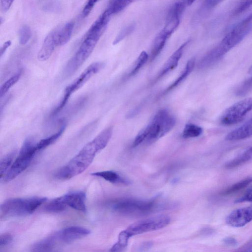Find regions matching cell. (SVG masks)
<instances>
[{"label": "cell", "instance_id": "cell-12", "mask_svg": "<svg viewBox=\"0 0 252 252\" xmlns=\"http://www.w3.org/2000/svg\"><path fill=\"white\" fill-rule=\"evenodd\" d=\"M252 221V206L233 211L226 218V223L232 227H240Z\"/></svg>", "mask_w": 252, "mask_h": 252}, {"label": "cell", "instance_id": "cell-2", "mask_svg": "<svg viewBox=\"0 0 252 252\" xmlns=\"http://www.w3.org/2000/svg\"><path fill=\"white\" fill-rule=\"evenodd\" d=\"M252 29L251 22H246L242 20L236 24L216 47L200 60L198 64V67H208L220 60L242 41Z\"/></svg>", "mask_w": 252, "mask_h": 252}, {"label": "cell", "instance_id": "cell-14", "mask_svg": "<svg viewBox=\"0 0 252 252\" xmlns=\"http://www.w3.org/2000/svg\"><path fill=\"white\" fill-rule=\"evenodd\" d=\"M57 29L51 31L45 37L42 45L37 54V59L40 61L47 60L52 55L55 48L57 47L56 43Z\"/></svg>", "mask_w": 252, "mask_h": 252}, {"label": "cell", "instance_id": "cell-24", "mask_svg": "<svg viewBox=\"0 0 252 252\" xmlns=\"http://www.w3.org/2000/svg\"><path fill=\"white\" fill-rule=\"evenodd\" d=\"M252 183V176L248 177L228 187L220 193L222 196H226L234 193L247 187Z\"/></svg>", "mask_w": 252, "mask_h": 252}, {"label": "cell", "instance_id": "cell-39", "mask_svg": "<svg viewBox=\"0 0 252 252\" xmlns=\"http://www.w3.org/2000/svg\"><path fill=\"white\" fill-rule=\"evenodd\" d=\"M224 0H204V5L207 8L215 7Z\"/></svg>", "mask_w": 252, "mask_h": 252}, {"label": "cell", "instance_id": "cell-17", "mask_svg": "<svg viewBox=\"0 0 252 252\" xmlns=\"http://www.w3.org/2000/svg\"><path fill=\"white\" fill-rule=\"evenodd\" d=\"M251 136H252V119L227 134L225 137V140H239Z\"/></svg>", "mask_w": 252, "mask_h": 252}, {"label": "cell", "instance_id": "cell-25", "mask_svg": "<svg viewBox=\"0 0 252 252\" xmlns=\"http://www.w3.org/2000/svg\"><path fill=\"white\" fill-rule=\"evenodd\" d=\"M92 175L99 177L112 183H126V181L113 171H103L93 173Z\"/></svg>", "mask_w": 252, "mask_h": 252}, {"label": "cell", "instance_id": "cell-4", "mask_svg": "<svg viewBox=\"0 0 252 252\" xmlns=\"http://www.w3.org/2000/svg\"><path fill=\"white\" fill-rule=\"evenodd\" d=\"M47 199L46 197L38 196L7 199L0 205L1 216L21 217L30 215Z\"/></svg>", "mask_w": 252, "mask_h": 252}, {"label": "cell", "instance_id": "cell-6", "mask_svg": "<svg viewBox=\"0 0 252 252\" xmlns=\"http://www.w3.org/2000/svg\"><path fill=\"white\" fill-rule=\"evenodd\" d=\"M36 143L32 138H28L25 141L19 155L3 177V182L6 183L13 180L29 166L38 151Z\"/></svg>", "mask_w": 252, "mask_h": 252}, {"label": "cell", "instance_id": "cell-38", "mask_svg": "<svg viewBox=\"0 0 252 252\" xmlns=\"http://www.w3.org/2000/svg\"><path fill=\"white\" fill-rule=\"evenodd\" d=\"M15 0H0V5L1 10L5 12L8 11Z\"/></svg>", "mask_w": 252, "mask_h": 252}, {"label": "cell", "instance_id": "cell-8", "mask_svg": "<svg viewBox=\"0 0 252 252\" xmlns=\"http://www.w3.org/2000/svg\"><path fill=\"white\" fill-rule=\"evenodd\" d=\"M105 64L96 62L91 64L84 71L65 89L62 99L53 112L55 115L64 107L70 96L81 88L92 77L103 68Z\"/></svg>", "mask_w": 252, "mask_h": 252}, {"label": "cell", "instance_id": "cell-29", "mask_svg": "<svg viewBox=\"0 0 252 252\" xmlns=\"http://www.w3.org/2000/svg\"><path fill=\"white\" fill-rule=\"evenodd\" d=\"M15 152L13 151L3 158L0 162V177L1 179L11 166Z\"/></svg>", "mask_w": 252, "mask_h": 252}, {"label": "cell", "instance_id": "cell-21", "mask_svg": "<svg viewBox=\"0 0 252 252\" xmlns=\"http://www.w3.org/2000/svg\"><path fill=\"white\" fill-rule=\"evenodd\" d=\"M169 37L161 30L156 36L151 51V60L157 58L163 49L167 39Z\"/></svg>", "mask_w": 252, "mask_h": 252}, {"label": "cell", "instance_id": "cell-44", "mask_svg": "<svg viewBox=\"0 0 252 252\" xmlns=\"http://www.w3.org/2000/svg\"><path fill=\"white\" fill-rule=\"evenodd\" d=\"M196 0H187L189 6L191 5Z\"/></svg>", "mask_w": 252, "mask_h": 252}, {"label": "cell", "instance_id": "cell-35", "mask_svg": "<svg viewBox=\"0 0 252 252\" xmlns=\"http://www.w3.org/2000/svg\"><path fill=\"white\" fill-rule=\"evenodd\" d=\"M100 0H87L82 10L83 17L88 16L91 12L95 4Z\"/></svg>", "mask_w": 252, "mask_h": 252}, {"label": "cell", "instance_id": "cell-10", "mask_svg": "<svg viewBox=\"0 0 252 252\" xmlns=\"http://www.w3.org/2000/svg\"><path fill=\"white\" fill-rule=\"evenodd\" d=\"M252 110V97L240 100L227 108L220 118V123L224 126H231L241 121Z\"/></svg>", "mask_w": 252, "mask_h": 252}, {"label": "cell", "instance_id": "cell-7", "mask_svg": "<svg viewBox=\"0 0 252 252\" xmlns=\"http://www.w3.org/2000/svg\"><path fill=\"white\" fill-rule=\"evenodd\" d=\"M175 118L166 109L159 110L146 126L147 130V141L157 140L169 132L175 125Z\"/></svg>", "mask_w": 252, "mask_h": 252}, {"label": "cell", "instance_id": "cell-20", "mask_svg": "<svg viewBox=\"0 0 252 252\" xmlns=\"http://www.w3.org/2000/svg\"><path fill=\"white\" fill-rule=\"evenodd\" d=\"M252 159V146L245 150L233 159L227 162L225 167L233 169L241 166Z\"/></svg>", "mask_w": 252, "mask_h": 252}, {"label": "cell", "instance_id": "cell-31", "mask_svg": "<svg viewBox=\"0 0 252 252\" xmlns=\"http://www.w3.org/2000/svg\"><path fill=\"white\" fill-rule=\"evenodd\" d=\"M32 37L31 28L27 25H23L19 31V41L21 45L26 44Z\"/></svg>", "mask_w": 252, "mask_h": 252}, {"label": "cell", "instance_id": "cell-27", "mask_svg": "<svg viewBox=\"0 0 252 252\" xmlns=\"http://www.w3.org/2000/svg\"><path fill=\"white\" fill-rule=\"evenodd\" d=\"M203 132L200 126L193 124H187L182 132V136L184 138H194L199 136Z\"/></svg>", "mask_w": 252, "mask_h": 252}, {"label": "cell", "instance_id": "cell-36", "mask_svg": "<svg viewBox=\"0 0 252 252\" xmlns=\"http://www.w3.org/2000/svg\"><path fill=\"white\" fill-rule=\"evenodd\" d=\"M252 202V188L248 189L242 196L235 200V203Z\"/></svg>", "mask_w": 252, "mask_h": 252}, {"label": "cell", "instance_id": "cell-32", "mask_svg": "<svg viewBox=\"0 0 252 252\" xmlns=\"http://www.w3.org/2000/svg\"><path fill=\"white\" fill-rule=\"evenodd\" d=\"M148 59V55L146 52L143 51L139 55L133 69L129 74V76L136 74L141 67L145 64Z\"/></svg>", "mask_w": 252, "mask_h": 252}, {"label": "cell", "instance_id": "cell-33", "mask_svg": "<svg viewBox=\"0 0 252 252\" xmlns=\"http://www.w3.org/2000/svg\"><path fill=\"white\" fill-rule=\"evenodd\" d=\"M135 26L134 24H131L123 28L115 38L113 44H117L130 34L133 31Z\"/></svg>", "mask_w": 252, "mask_h": 252}, {"label": "cell", "instance_id": "cell-16", "mask_svg": "<svg viewBox=\"0 0 252 252\" xmlns=\"http://www.w3.org/2000/svg\"><path fill=\"white\" fill-rule=\"evenodd\" d=\"M189 41L183 43L168 59L159 73L157 79L160 78L166 74L176 68L181 58L184 50Z\"/></svg>", "mask_w": 252, "mask_h": 252}, {"label": "cell", "instance_id": "cell-15", "mask_svg": "<svg viewBox=\"0 0 252 252\" xmlns=\"http://www.w3.org/2000/svg\"><path fill=\"white\" fill-rule=\"evenodd\" d=\"M63 202L68 206L77 211L85 212L86 194L79 191L71 192L61 196Z\"/></svg>", "mask_w": 252, "mask_h": 252}, {"label": "cell", "instance_id": "cell-34", "mask_svg": "<svg viewBox=\"0 0 252 252\" xmlns=\"http://www.w3.org/2000/svg\"><path fill=\"white\" fill-rule=\"evenodd\" d=\"M252 5V0H239L233 14L238 15L246 11Z\"/></svg>", "mask_w": 252, "mask_h": 252}, {"label": "cell", "instance_id": "cell-40", "mask_svg": "<svg viewBox=\"0 0 252 252\" xmlns=\"http://www.w3.org/2000/svg\"><path fill=\"white\" fill-rule=\"evenodd\" d=\"M222 241L223 244L229 246H235L238 243L237 240L231 237H226L222 240Z\"/></svg>", "mask_w": 252, "mask_h": 252}, {"label": "cell", "instance_id": "cell-3", "mask_svg": "<svg viewBox=\"0 0 252 252\" xmlns=\"http://www.w3.org/2000/svg\"><path fill=\"white\" fill-rule=\"evenodd\" d=\"M105 31L92 25L74 55L68 61L64 69L66 76L73 75L85 62L94 51Z\"/></svg>", "mask_w": 252, "mask_h": 252}, {"label": "cell", "instance_id": "cell-23", "mask_svg": "<svg viewBox=\"0 0 252 252\" xmlns=\"http://www.w3.org/2000/svg\"><path fill=\"white\" fill-rule=\"evenodd\" d=\"M135 0H109L105 10L110 16L123 10Z\"/></svg>", "mask_w": 252, "mask_h": 252}, {"label": "cell", "instance_id": "cell-9", "mask_svg": "<svg viewBox=\"0 0 252 252\" xmlns=\"http://www.w3.org/2000/svg\"><path fill=\"white\" fill-rule=\"evenodd\" d=\"M170 222L169 216L159 215L135 222L124 231L130 238L134 235L160 229L167 226Z\"/></svg>", "mask_w": 252, "mask_h": 252}, {"label": "cell", "instance_id": "cell-5", "mask_svg": "<svg viewBox=\"0 0 252 252\" xmlns=\"http://www.w3.org/2000/svg\"><path fill=\"white\" fill-rule=\"evenodd\" d=\"M156 199L140 200L123 198L116 200L110 204L112 209L127 215H144L161 208Z\"/></svg>", "mask_w": 252, "mask_h": 252}, {"label": "cell", "instance_id": "cell-13", "mask_svg": "<svg viewBox=\"0 0 252 252\" xmlns=\"http://www.w3.org/2000/svg\"><path fill=\"white\" fill-rule=\"evenodd\" d=\"M91 231L81 226H72L65 228L55 233L58 241L69 243L89 235Z\"/></svg>", "mask_w": 252, "mask_h": 252}, {"label": "cell", "instance_id": "cell-43", "mask_svg": "<svg viewBox=\"0 0 252 252\" xmlns=\"http://www.w3.org/2000/svg\"><path fill=\"white\" fill-rule=\"evenodd\" d=\"M243 21L246 22H251L252 21V12L248 16L243 19Z\"/></svg>", "mask_w": 252, "mask_h": 252}, {"label": "cell", "instance_id": "cell-37", "mask_svg": "<svg viewBox=\"0 0 252 252\" xmlns=\"http://www.w3.org/2000/svg\"><path fill=\"white\" fill-rule=\"evenodd\" d=\"M13 240L12 236L8 233L1 234L0 237V247L5 246L10 244Z\"/></svg>", "mask_w": 252, "mask_h": 252}, {"label": "cell", "instance_id": "cell-11", "mask_svg": "<svg viewBox=\"0 0 252 252\" xmlns=\"http://www.w3.org/2000/svg\"><path fill=\"white\" fill-rule=\"evenodd\" d=\"M185 9V4L182 1L176 2L170 9L167 14L166 22L162 31L169 37L178 28L181 16Z\"/></svg>", "mask_w": 252, "mask_h": 252}, {"label": "cell", "instance_id": "cell-28", "mask_svg": "<svg viewBox=\"0 0 252 252\" xmlns=\"http://www.w3.org/2000/svg\"><path fill=\"white\" fill-rule=\"evenodd\" d=\"M66 205L63 202L61 197H57L48 203L45 207L44 210L50 213H59L63 211Z\"/></svg>", "mask_w": 252, "mask_h": 252}, {"label": "cell", "instance_id": "cell-19", "mask_svg": "<svg viewBox=\"0 0 252 252\" xmlns=\"http://www.w3.org/2000/svg\"><path fill=\"white\" fill-rule=\"evenodd\" d=\"M58 240L55 233L42 240L33 244L31 247L32 252H50L55 247Z\"/></svg>", "mask_w": 252, "mask_h": 252}, {"label": "cell", "instance_id": "cell-18", "mask_svg": "<svg viewBox=\"0 0 252 252\" xmlns=\"http://www.w3.org/2000/svg\"><path fill=\"white\" fill-rule=\"evenodd\" d=\"M74 28V23L73 22H67L62 27L56 28L57 46H63L70 40Z\"/></svg>", "mask_w": 252, "mask_h": 252}, {"label": "cell", "instance_id": "cell-41", "mask_svg": "<svg viewBox=\"0 0 252 252\" xmlns=\"http://www.w3.org/2000/svg\"><path fill=\"white\" fill-rule=\"evenodd\" d=\"M239 251L241 252H252V240L242 246Z\"/></svg>", "mask_w": 252, "mask_h": 252}, {"label": "cell", "instance_id": "cell-22", "mask_svg": "<svg viewBox=\"0 0 252 252\" xmlns=\"http://www.w3.org/2000/svg\"><path fill=\"white\" fill-rule=\"evenodd\" d=\"M195 59L194 58L190 59L186 65L184 70L176 80L171 84L164 91V93L172 90L183 81L192 71L195 66Z\"/></svg>", "mask_w": 252, "mask_h": 252}, {"label": "cell", "instance_id": "cell-26", "mask_svg": "<svg viewBox=\"0 0 252 252\" xmlns=\"http://www.w3.org/2000/svg\"><path fill=\"white\" fill-rule=\"evenodd\" d=\"M64 124L55 133L52 135L41 139L40 141L36 143V147L37 151L42 150L56 141L63 134L65 128V125Z\"/></svg>", "mask_w": 252, "mask_h": 252}, {"label": "cell", "instance_id": "cell-42", "mask_svg": "<svg viewBox=\"0 0 252 252\" xmlns=\"http://www.w3.org/2000/svg\"><path fill=\"white\" fill-rule=\"evenodd\" d=\"M11 45V41L10 40H7L3 44L0 49V57L2 56V55L5 53L7 49Z\"/></svg>", "mask_w": 252, "mask_h": 252}, {"label": "cell", "instance_id": "cell-1", "mask_svg": "<svg viewBox=\"0 0 252 252\" xmlns=\"http://www.w3.org/2000/svg\"><path fill=\"white\" fill-rule=\"evenodd\" d=\"M112 131L111 127L102 130L86 144L67 164L58 170L55 177L60 180H67L85 171L91 164L96 154L107 146Z\"/></svg>", "mask_w": 252, "mask_h": 252}, {"label": "cell", "instance_id": "cell-45", "mask_svg": "<svg viewBox=\"0 0 252 252\" xmlns=\"http://www.w3.org/2000/svg\"></svg>", "mask_w": 252, "mask_h": 252}, {"label": "cell", "instance_id": "cell-30", "mask_svg": "<svg viewBox=\"0 0 252 252\" xmlns=\"http://www.w3.org/2000/svg\"><path fill=\"white\" fill-rule=\"evenodd\" d=\"M22 72L19 71L6 80L1 86L0 89V96L2 98L9 90L16 83L21 76Z\"/></svg>", "mask_w": 252, "mask_h": 252}]
</instances>
